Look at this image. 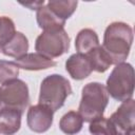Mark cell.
<instances>
[{
    "instance_id": "obj_14",
    "label": "cell",
    "mask_w": 135,
    "mask_h": 135,
    "mask_svg": "<svg viewBox=\"0 0 135 135\" xmlns=\"http://www.w3.org/2000/svg\"><path fill=\"white\" fill-rule=\"evenodd\" d=\"M99 45V38L92 28L81 30L75 39V47L77 53L86 54Z\"/></svg>"
},
{
    "instance_id": "obj_12",
    "label": "cell",
    "mask_w": 135,
    "mask_h": 135,
    "mask_svg": "<svg viewBox=\"0 0 135 135\" xmlns=\"http://www.w3.org/2000/svg\"><path fill=\"white\" fill-rule=\"evenodd\" d=\"M36 19L38 26L43 31L64 28L65 20L57 16L47 5H42L37 9Z\"/></svg>"
},
{
    "instance_id": "obj_8",
    "label": "cell",
    "mask_w": 135,
    "mask_h": 135,
    "mask_svg": "<svg viewBox=\"0 0 135 135\" xmlns=\"http://www.w3.org/2000/svg\"><path fill=\"white\" fill-rule=\"evenodd\" d=\"M54 112L40 103L30 107L26 114V122L31 131L44 133L53 124Z\"/></svg>"
},
{
    "instance_id": "obj_18",
    "label": "cell",
    "mask_w": 135,
    "mask_h": 135,
    "mask_svg": "<svg viewBox=\"0 0 135 135\" xmlns=\"http://www.w3.org/2000/svg\"><path fill=\"white\" fill-rule=\"evenodd\" d=\"M89 131L92 135H117L112 121L105 117H99L90 122Z\"/></svg>"
},
{
    "instance_id": "obj_4",
    "label": "cell",
    "mask_w": 135,
    "mask_h": 135,
    "mask_svg": "<svg viewBox=\"0 0 135 135\" xmlns=\"http://www.w3.org/2000/svg\"><path fill=\"white\" fill-rule=\"evenodd\" d=\"M134 83L135 76L132 64L128 62H121L116 64L109 75L105 89L112 98L123 102L133 97Z\"/></svg>"
},
{
    "instance_id": "obj_20",
    "label": "cell",
    "mask_w": 135,
    "mask_h": 135,
    "mask_svg": "<svg viewBox=\"0 0 135 135\" xmlns=\"http://www.w3.org/2000/svg\"><path fill=\"white\" fill-rule=\"evenodd\" d=\"M1 24H2V16L0 17V31H1ZM2 47V46H1Z\"/></svg>"
},
{
    "instance_id": "obj_10",
    "label": "cell",
    "mask_w": 135,
    "mask_h": 135,
    "mask_svg": "<svg viewBox=\"0 0 135 135\" xmlns=\"http://www.w3.org/2000/svg\"><path fill=\"white\" fill-rule=\"evenodd\" d=\"M14 62L19 66V69H23L26 71L47 70L56 65V61L46 58L38 53H26L25 55L15 59Z\"/></svg>"
},
{
    "instance_id": "obj_3",
    "label": "cell",
    "mask_w": 135,
    "mask_h": 135,
    "mask_svg": "<svg viewBox=\"0 0 135 135\" xmlns=\"http://www.w3.org/2000/svg\"><path fill=\"white\" fill-rule=\"evenodd\" d=\"M71 94L70 81L62 75L52 74L46 76L40 84L39 103L56 112L64 104L65 99Z\"/></svg>"
},
{
    "instance_id": "obj_9",
    "label": "cell",
    "mask_w": 135,
    "mask_h": 135,
    "mask_svg": "<svg viewBox=\"0 0 135 135\" xmlns=\"http://www.w3.org/2000/svg\"><path fill=\"white\" fill-rule=\"evenodd\" d=\"M65 70L75 80L85 79L93 72L90 59L85 54L81 53H75L68 58L65 61Z\"/></svg>"
},
{
    "instance_id": "obj_16",
    "label": "cell",
    "mask_w": 135,
    "mask_h": 135,
    "mask_svg": "<svg viewBox=\"0 0 135 135\" xmlns=\"http://www.w3.org/2000/svg\"><path fill=\"white\" fill-rule=\"evenodd\" d=\"M82 126L83 119L76 111H69L61 117L59 121L60 130L66 135H75L79 133L82 129Z\"/></svg>"
},
{
    "instance_id": "obj_1",
    "label": "cell",
    "mask_w": 135,
    "mask_h": 135,
    "mask_svg": "<svg viewBox=\"0 0 135 135\" xmlns=\"http://www.w3.org/2000/svg\"><path fill=\"white\" fill-rule=\"evenodd\" d=\"M133 42V30L124 22H112L104 31L102 47L109 54L113 64L124 62Z\"/></svg>"
},
{
    "instance_id": "obj_15",
    "label": "cell",
    "mask_w": 135,
    "mask_h": 135,
    "mask_svg": "<svg viewBox=\"0 0 135 135\" xmlns=\"http://www.w3.org/2000/svg\"><path fill=\"white\" fill-rule=\"evenodd\" d=\"M85 55L88 56V58L91 61L93 71H96L98 73L105 72L113 64L111 57L109 56V54L104 51V49L100 44L97 47L90 51L89 53H86Z\"/></svg>"
},
{
    "instance_id": "obj_19",
    "label": "cell",
    "mask_w": 135,
    "mask_h": 135,
    "mask_svg": "<svg viewBox=\"0 0 135 135\" xmlns=\"http://www.w3.org/2000/svg\"><path fill=\"white\" fill-rule=\"evenodd\" d=\"M19 66L14 61L0 60V84L18 78Z\"/></svg>"
},
{
    "instance_id": "obj_13",
    "label": "cell",
    "mask_w": 135,
    "mask_h": 135,
    "mask_svg": "<svg viewBox=\"0 0 135 135\" xmlns=\"http://www.w3.org/2000/svg\"><path fill=\"white\" fill-rule=\"evenodd\" d=\"M28 40L24 34L21 32H16L13 38L2 46L1 52L8 57L19 58L25 55L28 51Z\"/></svg>"
},
{
    "instance_id": "obj_7",
    "label": "cell",
    "mask_w": 135,
    "mask_h": 135,
    "mask_svg": "<svg viewBox=\"0 0 135 135\" xmlns=\"http://www.w3.org/2000/svg\"><path fill=\"white\" fill-rule=\"evenodd\" d=\"M117 135H135V101L133 98L123 101L109 118Z\"/></svg>"
},
{
    "instance_id": "obj_2",
    "label": "cell",
    "mask_w": 135,
    "mask_h": 135,
    "mask_svg": "<svg viewBox=\"0 0 135 135\" xmlns=\"http://www.w3.org/2000/svg\"><path fill=\"white\" fill-rule=\"evenodd\" d=\"M109 102V94L105 86L100 82L86 83L81 91V99L78 113L83 121L91 122L103 116Z\"/></svg>"
},
{
    "instance_id": "obj_17",
    "label": "cell",
    "mask_w": 135,
    "mask_h": 135,
    "mask_svg": "<svg viewBox=\"0 0 135 135\" xmlns=\"http://www.w3.org/2000/svg\"><path fill=\"white\" fill-rule=\"evenodd\" d=\"M78 2L74 0H51L47 2V6L61 19H69L76 11Z\"/></svg>"
},
{
    "instance_id": "obj_22",
    "label": "cell",
    "mask_w": 135,
    "mask_h": 135,
    "mask_svg": "<svg viewBox=\"0 0 135 135\" xmlns=\"http://www.w3.org/2000/svg\"><path fill=\"white\" fill-rule=\"evenodd\" d=\"M1 50H2V47H1V45H0V52H1Z\"/></svg>"
},
{
    "instance_id": "obj_6",
    "label": "cell",
    "mask_w": 135,
    "mask_h": 135,
    "mask_svg": "<svg viewBox=\"0 0 135 135\" xmlns=\"http://www.w3.org/2000/svg\"><path fill=\"white\" fill-rule=\"evenodd\" d=\"M1 103L4 107L16 109L23 113L30 102L27 84L21 79L9 80L0 86Z\"/></svg>"
},
{
    "instance_id": "obj_11",
    "label": "cell",
    "mask_w": 135,
    "mask_h": 135,
    "mask_svg": "<svg viewBox=\"0 0 135 135\" xmlns=\"http://www.w3.org/2000/svg\"><path fill=\"white\" fill-rule=\"evenodd\" d=\"M22 113L16 109L3 107L0 109V134L14 135L21 127Z\"/></svg>"
},
{
    "instance_id": "obj_21",
    "label": "cell",
    "mask_w": 135,
    "mask_h": 135,
    "mask_svg": "<svg viewBox=\"0 0 135 135\" xmlns=\"http://www.w3.org/2000/svg\"><path fill=\"white\" fill-rule=\"evenodd\" d=\"M1 104H2V103H1V98H0V107H1Z\"/></svg>"
},
{
    "instance_id": "obj_5",
    "label": "cell",
    "mask_w": 135,
    "mask_h": 135,
    "mask_svg": "<svg viewBox=\"0 0 135 135\" xmlns=\"http://www.w3.org/2000/svg\"><path fill=\"white\" fill-rule=\"evenodd\" d=\"M69 49L70 37L64 28L43 31L35 42L36 52L50 59L62 56Z\"/></svg>"
}]
</instances>
